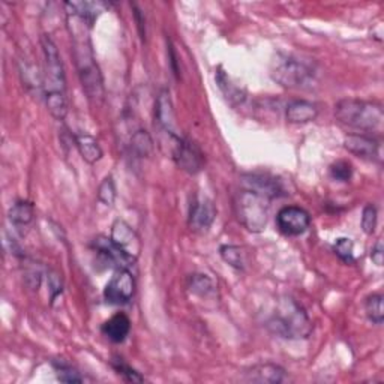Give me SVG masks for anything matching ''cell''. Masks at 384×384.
Segmentation results:
<instances>
[{
	"label": "cell",
	"instance_id": "4fadbf2b",
	"mask_svg": "<svg viewBox=\"0 0 384 384\" xmlns=\"http://www.w3.org/2000/svg\"><path fill=\"white\" fill-rule=\"evenodd\" d=\"M155 119L158 125L170 136L173 140L180 137L176 132V116H174V108L170 98V92L162 90L158 98H156L155 104Z\"/></svg>",
	"mask_w": 384,
	"mask_h": 384
},
{
	"label": "cell",
	"instance_id": "30bf717a",
	"mask_svg": "<svg viewBox=\"0 0 384 384\" xmlns=\"http://www.w3.org/2000/svg\"><path fill=\"white\" fill-rule=\"evenodd\" d=\"M311 224L309 213L297 206L282 208L276 215V225L280 232L285 236H300L304 234Z\"/></svg>",
	"mask_w": 384,
	"mask_h": 384
},
{
	"label": "cell",
	"instance_id": "4316f807",
	"mask_svg": "<svg viewBox=\"0 0 384 384\" xmlns=\"http://www.w3.org/2000/svg\"><path fill=\"white\" fill-rule=\"evenodd\" d=\"M333 251H335V254L338 256L344 263H347V264L354 263V251H353L352 239L340 237L333 245Z\"/></svg>",
	"mask_w": 384,
	"mask_h": 384
},
{
	"label": "cell",
	"instance_id": "1f68e13d",
	"mask_svg": "<svg viewBox=\"0 0 384 384\" xmlns=\"http://www.w3.org/2000/svg\"><path fill=\"white\" fill-rule=\"evenodd\" d=\"M57 378L62 383H81L83 377L80 376V372L76 369H72L71 366L66 365H60L57 366Z\"/></svg>",
	"mask_w": 384,
	"mask_h": 384
},
{
	"label": "cell",
	"instance_id": "83f0119b",
	"mask_svg": "<svg viewBox=\"0 0 384 384\" xmlns=\"http://www.w3.org/2000/svg\"><path fill=\"white\" fill-rule=\"evenodd\" d=\"M98 200L104 203L105 206H112L116 200V185L112 176H108L102 180V184L100 185L98 189Z\"/></svg>",
	"mask_w": 384,
	"mask_h": 384
},
{
	"label": "cell",
	"instance_id": "5bb4252c",
	"mask_svg": "<svg viewBox=\"0 0 384 384\" xmlns=\"http://www.w3.org/2000/svg\"><path fill=\"white\" fill-rule=\"evenodd\" d=\"M344 148L350 153L359 156V158L372 160L378 156L380 144L376 138L365 134H350L344 140Z\"/></svg>",
	"mask_w": 384,
	"mask_h": 384
},
{
	"label": "cell",
	"instance_id": "6da1fadb",
	"mask_svg": "<svg viewBox=\"0 0 384 384\" xmlns=\"http://www.w3.org/2000/svg\"><path fill=\"white\" fill-rule=\"evenodd\" d=\"M68 29L72 41V54L76 59L83 90L92 104L100 105L104 101V81L93 56L90 41L92 26L83 18L68 14Z\"/></svg>",
	"mask_w": 384,
	"mask_h": 384
},
{
	"label": "cell",
	"instance_id": "7402d4cb",
	"mask_svg": "<svg viewBox=\"0 0 384 384\" xmlns=\"http://www.w3.org/2000/svg\"><path fill=\"white\" fill-rule=\"evenodd\" d=\"M33 216H35V210H33L32 203L29 201L16 203L14 206L9 209V213H8L9 221L17 227L29 225L33 221Z\"/></svg>",
	"mask_w": 384,
	"mask_h": 384
},
{
	"label": "cell",
	"instance_id": "836d02e7",
	"mask_svg": "<svg viewBox=\"0 0 384 384\" xmlns=\"http://www.w3.org/2000/svg\"><path fill=\"white\" fill-rule=\"evenodd\" d=\"M173 45L168 42V57H170V62H172V68H173V74L176 76V78H179V69H177V56L173 50Z\"/></svg>",
	"mask_w": 384,
	"mask_h": 384
},
{
	"label": "cell",
	"instance_id": "277c9868",
	"mask_svg": "<svg viewBox=\"0 0 384 384\" xmlns=\"http://www.w3.org/2000/svg\"><path fill=\"white\" fill-rule=\"evenodd\" d=\"M338 122L362 132H381L384 125L383 107L362 100H342L335 105Z\"/></svg>",
	"mask_w": 384,
	"mask_h": 384
},
{
	"label": "cell",
	"instance_id": "603a6c76",
	"mask_svg": "<svg viewBox=\"0 0 384 384\" xmlns=\"http://www.w3.org/2000/svg\"><path fill=\"white\" fill-rule=\"evenodd\" d=\"M131 149L140 158H144V156H149L152 149H153V141L152 137L149 136L148 131H137L134 136H132L131 140Z\"/></svg>",
	"mask_w": 384,
	"mask_h": 384
},
{
	"label": "cell",
	"instance_id": "9a60e30c",
	"mask_svg": "<svg viewBox=\"0 0 384 384\" xmlns=\"http://www.w3.org/2000/svg\"><path fill=\"white\" fill-rule=\"evenodd\" d=\"M287 120L290 124H309L312 120H316L318 116V107L316 104H312L309 101L304 100H297L292 101L287 105V112H285Z\"/></svg>",
	"mask_w": 384,
	"mask_h": 384
},
{
	"label": "cell",
	"instance_id": "ac0fdd59",
	"mask_svg": "<svg viewBox=\"0 0 384 384\" xmlns=\"http://www.w3.org/2000/svg\"><path fill=\"white\" fill-rule=\"evenodd\" d=\"M93 246L95 249L100 252V254H102L108 261H112L113 264H116V266L119 269H126L128 266H131L132 263H134V260L128 258L122 251H120L113 242L112 239H107V237H98L95 239L93 242Z\"/></svg>",
	"mask_w": 384,
	"mask_h": 384
},
{
	"label": "cell",
	"instance_id": "3957f363",
	"mask_svg": "<svg viewBox=\"0 0 384 384\" xmlns=\"http://www.w3.org/2000/svg\"><path fill=\"white\" fill-rule=\"evenodd\" d=\"M268 328L272 333L285 340H304L312 332V323L294 299H281L272 317L268 321Z\"/></svg>",
	"mask_w": 384,
	"mask_h": 384
},
{
	"label": "cell",
	"instance_id": "7c38bea8",
	"mask_svg": "<svg viewBox=\"0 0 384 384\" xmlns=\"http://www.w3.org/2000/svg\"><path fill=\"white\" fill-rule=\"evenodd\" d=\"M244 185L246 189L256 191L269 200L285 196V188L281 180L270 174H246L244 177Z\"/></svg>",
	"mask_w": 384,
	"mask_h": 384
},
{
	"label": "cell",
	"instance_id": "e575fe53",
	"mask_svg": "<svg viewBox=\"0 0 384 384\" xmlns=\"http://www.w3.org/2000/svg\"><path fill=\"white\" fill-rule=\"evenodd\" d=\"M136 20H137V26H138V32H140L141 40H144V36H146V26H144V18L141 17V11H138L137 8H136Z\"/></svg>",
	"mask_w": 384,
	"mask_h": 384
},
{
	"label": "cell",
	"instance_id": "2e32d148",
	"mask_svg": "<svg viewBox=\"0 0 384 384\" xmlns=\"http://www.w3.org/2000/svg\"><path fill=\"white\" fill-rule=\"evenodd\" d=\"M129 332H131V320L128 318V316L122 314V312H119V314L108 318L102 324V333L112 342H116V344L124 342L128 338Z\"/></svg>",
	"mask_w": 384,
	"mask_h": 384
},
{
	"label": "cell",
	"instance_id": "8992f818",
	"mask_svg": "<svg viewBox=\"0 0 384 384\" xmlns=\"http://www.w3.org/2000/svg\"><path fill=\"white\" fill-rule=\"evenodd\" d=\"M272 78L287 89H306L314 83L316 72L292 56H278L272 64Z\"/></svg>",
	"mask_w": 384,
	"mask_h": 384
},
{
	"label": "cell",
	"instance_id": "f546056e",
	"mask_svg": "<svg viewBox=\"0 0 384 384\" xmlns=\"http://www.w3.org/2000/svg\"><path fill=\"white\" fill-rule=\"evenodd\" d=\"M353 176V167L347 161H338L330 165V177L338 182H348Z\"/></svg>",
	"mask_w": 384,
	"mask_h": 384
},
{
	"label": "cell",
	"instance_id": "cb8c5ba5",
	"mask_svg": "<svg viewBox=\"0 0 384 384\" xmlns=\"http://www.w3.org/2000/svg\"><path fill=\"white\" fill-rule=\"evenodd\" d=\"M365 311L368 318L376 323V324H381L384 320V306H383V294L380 293H374L366 297L365 302Z\"/></svg>",
	"mask_w": 384,
	"mask_h": 384
},
{
	"label": "cell",
	"instance_id": "d6986e66",
	"mask_svg": "<svg viewBox=\"0 0 384 384\" xmlns=\"http://www.w3.org/2000/svg\"><path fill=\"white\" fill-rule=\"evenodd\" d=\"M65 6L66 14H74L93 26L95 20L107 9L108 5L104 2H68Z\"/></svg>",
	"mask_w": 384,
	"mask_h": 384
},
{
	"label": "cell",
	"instance_id": "7a4b0ae2",
	"mask_svg": "<svg viewBox=\"0 0 384 384\" xmlns=\"http://www.w3.org/2000/svg\"><path fill=\"white\" fill-rule=\"evenodd\" d=\"M44 53V93L48 112L56 120H64L68 113L66 80L62 57L50 36H41Z\"/></svg>",
	"mask_w": 384,
	"mask_h": 384
},
{
	"label": "cell",
	"instance_id": "8fae6325",
	"mask_svg": "<svg viewBox=\"0 0 384 384\" xmlns=\"http://www.w3.org/2000/svg\"><path fill=\"white\" fill-rule=\"evenodd\" d=\"M216 218V208L209 198L196 197L189 206V227L196 232H206Z\"/></svg>",
	"mask_w": 384,
	"mask_h": 384
},
{
	"label": "cell",
	"instance_id": "ba28073f",
	"mask_svg": "<svg viewBox=\"0 0 384 384\" xmlns=\"http://www.w3.org/2000/svg\"><path fill=\"white\" fill-rule=\"evenodd\" d=\"M136 293V281L128 269H117L104 290V297L112 305L129 304Z\"/></svg>",
	"mask_w": 384,
	"mask_h": 384
},
{
	"label": "cell",
	"instance_id": "9c48e42d",
	"mask_svg": "<svg viewBox=\"0 0 384 384\" xmlns=\"http://www.w3.org/2000/svg\"><path fill=\"white\" fill-rule=\"evenodd\" d=\"M112 242L124 252V254L131 258L137 260L141 254V239L137 232L124 220H116L112 225Z\"/></svg>",
	"mask_w": 384,
	"mask_h": 384
},
{
	"label": "cell",
	"instance_id": "f1b7e54d",
	"mask_svg": "<svg viewBox=\"0 0 384 384\" xmlns=\"http://www.w3.org/2000/svg\"><path fill=\"white\" fill-rule=\"evenodd\" d=\"M360 225H362L365 234H374L377 228V209L374 204H366L362 212V222H360Z\"/></svg>",
	"mask_w": 384,
	"mask_h": 384
},
{
	"label": "cell",
	"instance_id": "ffe728a7",
	"mask_svg": "<svg viewBox=\"0 0 384 384\" xmlns=\"http://www.w3.org/2000/svg\"><path fill=\"white\" fill-rule=\"evenodd\" d=\"M74 141L80 155L86 162L95 164L102 158V149L95 137L86 134V132H80V134L74 136Z\"/></svg>",
	"mask_w": 384,
	"mask_h": 384
},
{
	"label": "cell",
	"instance_id": "52a82bcc",
	"mask_svg": "<svg viewBox=\"0 0 384 384\" xmlns=\"http://www.w3.org/2000/svg\"><path fill=\"white\" fill-rule=\"evenodd\" d=\"M173 161L180 170L186 172L188 174H197L204 168V153L196 144L189 138L177 137L174 138V146H173Z\"/></svg>",
	"mask_w": 384,
	"mask_h": 384
},
{
	"label": "cell",
	"instance_id": "e0dca14e",
	"mask_svg": "<svg viewBox=\"0 0 384 384\" xmlns=\"http://www.w3.org/2000/svg\"><path fill=\"white\" fill-rule=\"evenodd\" d=\"M285 378V371L273 364H263L252 366L246 372V381L252 383H270V384H278L282 383Z\"/></svg>",
	"mask_w": 384,
	"mask_h": 384
},
{
	"label": "cell",
	"instance_id": "5b68a950",
	"mask_svg": "<svg viewBox=\"0 0 384 384\" xmlns=\"http://www.w3.org/2000/svg\"><path fill=\"white\" fill-rule=\"evenodd\" d=\"M270 200L256 191H240L234 198V212L239 222L251 233H261L268 227Z\"/></svg>",
	"mask_w": 384,
	"mask_h": 384
},
{
	"label": "cell",
	"instance_id": "d4e9b609",
	"mask_svg": "<svg viewBox=\"0 0 384 384\" xmlns=\"http://www.w3.org/2000/svg\"><path fill=\"white\" fill-rule=\"evenodd\" d=\"M220 252H221L222 260L230 264L232 268L239 270H242L245 268L246 261H245V252L242 248L234 246V245H225V246H221Z\"/></svg>",
	"mask_w": 384,
	"mask_h": 384
},
{
	"label": "cell",
	"instance_id": "4dcf8cb0",
	"mask_svg": "<svg viewBox=\"0 0 384 384\" xmlns=\"http://www.w3.org/2000/svg\"><path fill=\"white\" fill-rule=\"evenodd\" d=\"M113 368L116 369L117 374L122 376L126 381H131V383H143L144 381V378L138 374L136 369H132L129 365L122 362V359H116L113 362Z\"/></svg>",
	"mask_w": 384,
	"mask_h": 384
},
{
	"label": "cell",
	"instance_id": "44dd1931",
	"mask_svg": "<svg viewBox=\"0 0 384 384\" xmlns=\"http://www.w3.org/2000/svg\"><path fill=\"white\" fill-rule=\"evenodd\" d=\"M216 83H218V86L221 92L224 93L225 100L232 105H239L244 102L245 95H246L245 89H242L237 83H234L233 78L228 76L227 72L222 71V68H220L218 72H216Z\"/></svg>",
	"mask_w": 384,
	"mask_h": 384
},
{
	"label": "cell",
	"instance_id": "484cf974",
	"mask_svg": "<svg viewBox=\"0 0 384 384\" xmlns=\"http://www.w3.org/2000/svg\"><path fill=\"white\" fill-rule=\"evenodd\" d=\"M189 290L198 296H209L213 293V282L208 275L194 273L189 278Z\"/></svg>",
	"mask_w": 384,
	"mask_h": 384
},
{
	"label": "cell",
	"instance_id": "d6a6232c",
	"mask_svg": "<svg viewBox=\"0 0 384 384\" xmlns=\"http://www.w3.org/2000/svg\"><path fill=\"white\" fill-rule=\"evenodd\" d=\"M371 258L372 261H374L377 266H383V260H384V246H383V240L378 239L376 245L372 246V251H371Z\"/></svg>",
	"mask_w": 384,
	"mask_h": 384
}]
</instances>
